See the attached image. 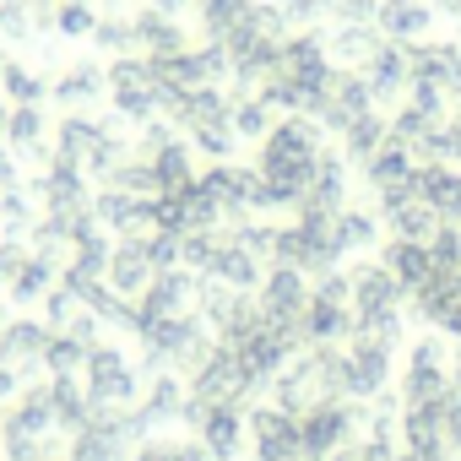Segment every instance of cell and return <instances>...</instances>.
I'll list each match as a JSON object with an SVG mask.
<instances>
[{"label":"cell","mask_w":461,"mask_h":461,"mask_svg":"<svg viewBox=\"0 0 461 461\" xmlns=\"http://www.w3.org/2000/svg\"><path fill=\"white\" fill-rule=\"evenodd\" d=\"M375 261L402 283V294H418V288L434 277V256H429V245H423V240H385Z\"/></svg>","instance_id":"obj_22"},{"label":"cell","mask_w":461,"mask_h":461,"mask_svg":"<svg viewBox=\"0 0 461 461\" xmlns=\"http://www.w3.org/2000/svg\"><path fill=\"white\" fill-rule=\"evenodd\" d=\"M152 277H158V272H152L147 250H141L136 240H114V256H109V277H104V283H109L120 299H131V304H136V299L147 294V283H152Z\"/></svg>","instance_id":"obj_24"},{"label":"cell","mask_w":461,"mask_h":461,"mask_svg":"<svg viewBox=\"0 0 461 461\" xmlns=\"http://www.w3.org/2000/svg\"><path fill=\"white\" fill-rule=\"evenodd\" d=\"M342 369H348V402H375L396 385V348L369 342V337H348Z\"/></svg>","instance_id":"obj_11"},{"label":"cell","mask_w":461,"mask_h":461,"mask_svg":"<svg viewBox=\"0 0 461 461\" xmlns=\"http://www.w3.org/2000/svg\"><path fill=\"white\" fill-rule=\"evenodd\" d=\"M60 6H66V0H60Z\"/></svg>","instance_id":"obj_46"},{"label":"cell","mask_w":461,"mask_h":461,"mask_svg":"<svg viewBox=\"0 0 461 461\" xmlns=\"http://www.w3.org/2000/svg\"><path fill=\"white\" fill-rule=\"evenodd\" d=\"M245 6L250 0H195V28H201V44H217L228 28H234L240 17H245Z\"/></svg>","instance_id":"obj_34"},{"label":"cell","mask_w":461,"mask_h":461,"mask_svg":"<svg viewBox=\"0 0 461 461\" xmlns=\"http://www.w3.org/2000/svg\"><path fill=\"white\" fill-rule=\"evenodd\" d=\"M391 39L375 28V23H358V28H331L326 33V50H331V66L337 71H364L380 50H385Z\"/></svg>","instance_id":"obj_23"},{"label":"cell","mask_w":461,"mask_h":461,"mask_svg":"<svg viewBox=\"0 0 461 461\" xmlns=\"http://www.w3.org/2000/svg\"><path fill=\"white\" fill-rule=\"evenodd\" d=\"M77 380H82L87 402L104 407V412H114V407H136V402H141V385H147L141 364H136L120 342H98V348L87 353V364H82Z\"/></svg>","instance_id":"obj_5"},{"label":"cell","mask_w":461,"mask_h":461,"mask_svg":"<svg viewBox=\"0 0 461 461\" xmlns=\"http://www.w3.org/2000/svg\"><path fill=\"white\" fill-rule=\"evenodd\" d=\"M190 396V391H185ZM245 412L250 407H201V402H185V418H179V429L185 434H195V445L212 456V461H240L245 450H250V429H245Z\"/></svg>","instance_id":"obj_8"},{"label":"cell","mask_w":461,"mask_h":461,"mask_svg":"<svg viewBox=\"0 0 461 461\" xmlns=\"http://www.w3.org/2000/svg\"><path fill=\"white\" fill-rule=\"evenodd\" d=\"M6 77H12V82H6V93H12V98H17V104H39V98H44V93H50V87H44V82H39V77H28V71H23V66H6Z\"/></svg>","instance_id":"obj_40"},{"label":"cell","mask_w":461,"mask_h":461,"mask_svg":"<svg viewBox=\"0 0 461 461\" xmlns=\"http://www.w3.org/2000/svg\"><path fill=\"white\" fill-rule=\"evenodd\" d=\"M353 337V294H348V272H326L310 283V304H304V348H342Z\"/></svg>","instance_id":"obj_7"},{"label":"cell","mask_w":461,"mask_h":461,"mask_svg":"<svg viewBox=\"0 0 461 461\" xmlns=\"http://www.w3.org/2000/svg\"><path fill=\"white\" fill-rule=\"evenodd\" d=\"M131 461H212V456L195 445V434H147L131 450Z\"/></svg>","instance_id":"obj_32"},{"label":"cell","mask_w":461,"mask_h":461,"mask_svg":"<svg viewBox=\"0 0 461 461\" xmlns=\"http://www.w3.org/2000/svg\"><path fill=\"white\" fill-rule=\"evenodd\" d=\"M321 158H326V131L310 114H283L272 125V136L256 147V163H250L256 179H261V212L299 206L304 190L321 174Z\"/></svg>","instance_id":"obj_1"},{"label":"cell","mask_w":461,"mask_h":461,"mask_svg":"<svg viewBox=\"0 0 461 461\" xmlns=\"http://www.w3.org/2000/svg\"><path fill=\"white\" fill-rule=\"evenodd\" d=\"M380 228H385V234L391 240H434L439 234V217L423 206V195H402V201H385L380 206Z\"/></svg>","instance_id":"obj_26"},{"label":"cell","mask_w":461,"mask_h":461,"mask_svg":"<svg viewBox=\"0 0 461 461\" xmlns=\"http://www.w3.org/2000/svg\"><path fill=\"white\" fill-rule=\"evenodd\" d=\"M380 0H326V23L331 28H358V23H375Z\"/></svg>","instance_id":"obj_39"},{"label":"cell","mask_w":461,"mask_h":461,"mask_svg":"<svg viewBox=\"0 0 461 461\" xmlns=\"http://www.w3.org/2000/svg\"><path fill=\"white\" fill-rule=\"evenodd\" d=\"M261 277H267V256H261V250H250V240L240 234L234 222H228V228H222V240H217V256H212V267H206V277H201V283L234 288V294H256V288H261Z\"/></svg>","instance_id":"obj_12"},{"label":"cell","mask_w":461,"mask_h":461,"mask_svg":"<svg viewBox=\"0 0 461 461\" xmlns=\"http://www.w3.org/2000/svg\"><path fill=\"white\" fill-rule=\"evenodd\" d=\"M331 77H337V66H331V50H326V33H315V28H304V33H288V44H283V55H277V66H272V77L256 87L277 114H321V104H326V93H331Z\"/></svg>","instance_id":"obj_2"},{"label":"cell","mask_w":461,"mask_h":461,"mask_svg":"<svg viewBox=\"0 0 461 461\" xmlns=\"http://www.w3.org/2000/svg\"><path fill=\"white\" fill-rule=\"evenodd\" d=\"M434 23H439V12L429 6V0H380V12H375V28L391 44H407V50L434 39Z\"/></svg>","instance_id":"obj_17"},{"label":"cell","mask_w":461,"mask_h":461,"mask_svg":"<svg viewBox=\"0 0 461 461\" xmlns=\"http://www.w3.org/2000/svg\"><path fill=\"white\" fill-rule=\"evenodd\" d=\"M6 136H12V147H39V136H44V109H39V104L12 109V114H6Z\"/></svg>","instance_id":"obj_37"},{"label":"cell","mask_w":461,"mask_h":461,"mask_svg":"<svg viewBox=\"0 0 461 461\" xmlns=\"http://www.w3.org/2000/svg\"><path fill=\"white\" fill-rule=\"evenodd\" d=\"M450 369H456V348L439 331L407 337L402 364H396V402L402 407H434V402H445L456 391Z\"/></svg>","instance_id":"obj_3"},{"label":"cell","mask_w":461,"mask_h":461,"mask_svg":"<svg viewBox=\"0 0 461 461\" xmlns=\"http://www.w3.org/2000/svg\"><path fill=\"white\" fill-rule=\"evenodd\" d=\"M50 461H71V456H50Z\"/></svg>","instance_id":"obj_45"},{"label":"cell","mask_w":461,"mask_h":461,"mask_svg":"<svg viewBox=\"0 0 461 461\" xmlns=\"http://www.w3.org/2000/svg\"><path fill=\"white\" fill-rule=\"evenodd\" d=\"M185 380L179 375H152L147 385H141V402H136V412H141V423L152 429V434H163V429H174L179 418H185Z\"/></svg>","instance_id":"obj_20"},{"label":"cell","mask_w":461,"mask_h":461,"mask_svg":"<svg viewBox=\"0 0 461 461\" xmlns=\"http://www.w3.org/2000/svg\"><path fill=\"white\" fill-rule=\"evenodd\" d=\"M125 152H131V147L120 141V131H114L109 120H98V114H66V120L55 125V158H66L71 168L93 174L98 185L114 174V163H120Z\"/></svg>","instance_id":"obj_4"},{"label":"cell","mask_w":461,"mask_h":461,"mask_svg":"<svg viewBox=\"0 0 461 461\" xmlns=\"http://www.w3.org/2000/svg\"><path fill=\"white\" fill-rule=\"evenodd\" d=\"M55 28H60L66 39H93V28H98V12L87 6V0H66V6L55 12Z\"/></svg>","instance_id":"obj_38"},{"label":"cell","mask_w":461,"mask_h":461,"mask_svg":"<svg viewBox=\"0 0 461 461\" xmlns=\"http://www.w3.org/2000/svg\"><path fill=\"white\" fill-rule=\"evenodd\" d=\"M147 163H152V195H179L185 185H195V147L185 141V136H174V141H163L158 152H141Z\"/></svg>","instance_id":"obj_19"},{"label":"cell","mask_w":461,"mask_h":461,"mask_svg":"<svg viewBox=\"0 0 461 461\" xmlns=\"http://www.w3.org/2000/svg\"><path fill=\"white\" fill-rule=\"evenodd\" d=\"M277 120H283V114H277V109H272L261 93H250V98H234V114H228L234 136H240V141H256V147L272 136V125H277Z\"/></svg>","instance_id":"obj_30"},{"label":"cell","mask_w":461,"mask_h":461,"mask_svg":"<svg viewBox=\"0 0 461 461\" xmlns=\"http://www.w3.org/2000/svg\"><path fill=\"white\" fill-rule=\"evenodd\" d=\"M256 304H261V315H267V321H277V326H288V331H299V337H304L310 277H304V272H294V267H267V277H261V288H256Z\"/></svg>","instance_id":"obj_14"},{"label":"cell","mask_w":461,"mask_h":461,"mask_svg":"<svg viewBox=\"0 0 461 461\" xmlns=\"http://www.w3.org/2000/svg\"><path fill=\"white\" fill-rule=\"evenodd\" d=\"M131 28H136V50H141L147 60H168V55H185V50H190L185 23H179V17L152 12V6H141V12L131 17Z\"/></svg>","instance_id":"obj_18"},{"label":"cell","mask_w":461,"mask_h":461,"mask_svg":"<svg viewBox=\"0 0 461 461\" xmlns=\"http://www.w3.org/2000/svg\"><path fill=\"white\" fill-rule=\"evenodd\" d=\"M385 141H391V120H385L380 109L358 114V120H353V125L337 136V147H342V158H348V163H364V158H375Z\"/></svg>","instance_id":"obj_29"},{"label":"cell","mask_w":461,"mask_h":461,"mask_svg":"<svg viewBox=\"0 0 461 461\" xmlns=\"http://www.w3.org/2000/svg\"><path fill=\"white\" fill-rule=\"evenodd\" d=\"M228 114H234V98H228L222 87H206V93H195V98H185V104H174V109H168V120L185 131V141H190V136H201V131L228 125Z\"/></svg>","instance_id":"obj_25"},{"label":"cell","mask_w":461,"mask_h":461,"mask_svg":"<svg viewBox=\"0 0 461 461\" xmlns=\"http://www.w3.org/2000/svg\"><path fill=\"white\" fill-rule=\"evenodd\" d=\"M55 283H60L55 261H44V256H28V261L12 272V283H6V288H12V299H17V304H39V299H44Z\"/></svg>","instance_id":"obj_31"},{"label":"cell","mask_w":461,"mask_h":461,"mask_svg":"<svg viewBox=\"0 0 461 461\" xmlns=\"http://www.w3.org/2000/svg\"><path fill=\"white\" fill-rule=\"evenodd\" d=\"M55 98L66 104V114H87V104H104V66L98 60H71L55 82Z\"/></svg>","instance_id":"obj_28"},{"label":"cell","mask_w":461,"mask_h":461,"mask_svg":"<svg viewBox=\"0 0 461 461\" xmlns=\"http://www.w3.org/2000/svg\"><path fill=\"white\" fill-rule=\"evenodd\" d=\"M439 12H445V17H456V23H461V0H439Z\"/></svg>","instance_id":"obj_44"},{"label":"cell","mask_w":461,"mask_h":461,"mask_svg":"<svg viewBox=\"0 0 461 461\" xmlns=\"http://www.w3.org/2000/svg\"><path fill=\"white\" fill-rule=\"evenodd\" d=\"M331 240H337V256H342V261H348V256L375 250V245H380V212H369V206L348 201V206L337 212V222H331Z\"/></svg>","instance_id":"obj_27"},{"label":"cell","mask_w":461,"mask_h":461,"mask_svg":"<svg viewBox=\"0 0 461 461\" xmlns=\"http://www.w3.org/2000/svg\"><path fill=\"white\" fill-rule=\"evenodd\" d=\"M364 434V402H315L299 412V445L304 461H326L331 450L353 445Z\"/></svg>","instance_id":"obj_10"},{"label":"cell","mask_w":461,"mask_h":461,"mask_svg":"<svg viewBox=\"0 0 461 461\" xmlns=\"http://www.w3.org/2000/svg\"><path fill=\"white\" fill-rule=\"evenodd\" d=\"M195 304H201V277L195 272H185V267L158 272L147 283V294L136 299V326L141 321H168V315H195Z\"/></svg>","instance_id":"obj_15"},{"label":"cell","mask_w":461,"mask_h":461,"mask_svg":"<svg viewBox=\"0 0 461 461\" xmlns=\"http://www.w3.org/2000/svg\"><path fill=\"white\" fill-rule=\"evenodd\" d=\"M50 326L44 321H12L6 326V353H12V364H44V353H50Z\"/></svg>","instance_id":"obj_33"},{"label":"cell","mask_w":461,"mask_h":461,"mask_svg":"<svg viewBox=\"0 0 461 461\" xmlns=\"http://www.w3.org/2000/svg\"><path fill=\"white\" fill-rule=\"evenodd\" d=\"M245 429H250V461H304V445H299V418L272 407V402H256L245 412Z\"/></svg>","instance_id":"obj_13"},{"label":"cell","mask_w":461,"mask_h":461,"mask_svg":"<svg viewBox=\"0 0 461 461\" xmlns=\"http://www.w3.org/2000/svg\"><path fill=\"white\" fill-rule=\"evenodd\" d=\"M93 44L104 50V55H136V28H131V17H98V28H93Z\"/></svg>","instance_id":"obj_36"},{"label":"cell","mask_w":461,"mask_h":461,"mask_svg":"<svg viewBox=\"0 0 461 461\" xmlns=\"http://www.w3.org/2000/svg\"><path fill=\"white\" fill-rule=\"evenodd\" d=\"M17 396V375H12V364L6 369H0V402H12Z\"/></svg>","instance_id":"obj_41"},{"label":"cell","mask_w":461,"mask_h":461,"mask_svg":"<svg viewBox=\"0 0 461 461\" xmlns=\"http://www.w3.org/2000/svg\"><path fill=\"white\" fill-rule=\"evenodd\" d=\"M87 353H93V348H82L77 337L55 331V337H50V353H44V369H50V380H60V375H82Z\"/></svg>","instance_id":"obj_35"},{"label":"cell","mask_w":461,"mask_h":461,"mask_svg":"<svg viewBox=\"0 0 461 461\" xmlns=\"http://www.w3.org/2000/svg\"><path fill=\"white\" fill-rule=\"evenodd\" d=\"M369 109H380V104H375L364 71H337V77H331V93H326V104H321V114H315V125H321L326 136H342V131H348L358 114H369Z\"/></svg>","instance_id":"obj_16"},{"label":"cell","mask_w":461,"mask_h":461,"mask_svg":"<svg viewBox=\"0 0 461 461\" xmlns=\"http://www.w3.org/2000/svg\"><path fill=\"white\" fill-rule=\"evenodd\" d=\"M348 294H353V331L407 315V294L380 261H353L348 267Z\"/></svg>","instance_id":"obj_9"},{"label":"cell","mask_w":461,"mask_h":461,"mask_svg":"<svg viewBox=\"0 0 461 461\" xmlns=\"http://www.w3.org/2000/svg\"><path fill=\"white\" fill-rule=\"evenodd\" d=\"M364 82H369L375 104H407V82H412L407 44H385V50L364 66Z\"/></svg>","instance_id":"obj_21"},{"label":"cell","mask_w":461,"mask_h":461,"mask_svg":"<svg viewBox=\"0 0 461 461\" xmlns=\"http://www.w3.org/2000/svg\"><path fill=\"white\" fill-rule=\"evenodd\" d=\"M272 6H277L283 17H294V12H304V6H310V0H272Z\"/></svg>","instance_id":"obj_42"},{"label":"cell","mask_w":461,"mask_h":461,"mask_svg":"<svg viewBox=\"0 0 461 461\" xmlns=\"http://www.w3.org/2000/svg\"><path fill=\"white\" fill-rule=\"evenodd\" d=\"M104 104H114L120 120L152 125L163 114V93H158V71L147 55H120L104 66Z\"/></svg>","instance_id":"obj_6"},{"label":"cell","mask_w":461,"mask_h":461,"mask_svg":"<svg viewBox=\"0 0 461 461\" xmlns=\"http://www.w3.org/2000/svg\"><path fill=\"white\" fill-rule=\"evenodd\" d=\"M326 461H358V445H342V450H331Z\"/></svg>","instance_id":"obj_43"}]
</instances>
